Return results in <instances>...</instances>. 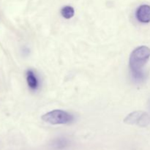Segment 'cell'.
<instances>
[{
	"mask_svg": "<svg viewBox=\"0 0 150 150\" xmlns=\"http://www.w3.org/2000/svg\"><path fill=\"white\" fill-rule=\"evenodd\" d=\"M26 81H27L28 86L32 90H36L39 86L38 78L35 76V73L31 70L26 72Z\"/></svg>",
	"mask_w": 150,
	"mask_h": 150,
	"instance_id": "cell-5",
	"label": "cell"
},
{
	"mask_svg": "<svg viewBox=\"0 0 150 150\" xmlns=\"http://www.w3.org/2000/svg\"><path fill=\"white\" fill-rule=\"evenodd\" d=\"M42 120L51 125H65L73 120V116L62 110H54L42 115Z\"/></svg>",
	"mask_w": 150,
	"mask_h": 150,
	"instance_id": "cell-2",
	"label": "cell"
},
{
	"mask_svg": "<svg viewBox=\"0 0 150 150\" xmlns=\"http://www.w3.org/2000/svg\"><path fill=\"white\" fill-rule=\"evenodd\" d=\"M150 57V48L142 45L138 47L132 52L130 57V68L131 73L143 71L142 68L146 64Z\"/></svg>",
	"mask_w": 150,
	"mask_h": 150,
	"instance_id": "cell-1",
	"label": "cell"
},
{
	"mask_svg": "<svg viewBox=\"0 0 150 150\" xmlns=\"http://www.w3.org/2000/svg\"><path fill=\"white\" fill-rule=\"evenodd\" d=\"M74 9L71 6H65L61 10V14L64 18L70 19L74 16Z\"/></svg>",
	"mask_w": 150,
	"mask_h": 150,
	"instance_id": "cell-7",
	"label": "cell"
},
{
	"mask_svg": "<svg viewBox=\"0 0 150 150\" xmlns=\"http://www.w3.org/2000/svg\"><path fill=\"white\" fill-rule=\"evenodd\" d=\"M136 18L142 23H146L150 22V6L144 4L140 6L136 10Z\"/></svg>",
	"mask_w": 150,
	"mask_h": 150,
	"instance_id": "cell-4",
	"label": "cell"
},
{
	"mask_svg": "<svg viewBox=\"0 0 150 150\" xmlns=\"http://www.w3.org/2000/svg\"><path fill=\"white\" fill-rule=\"evenodd\" d=\"M69 142L65 138H58L52 142V147L54 149L62 150L68 146Z\"/></svg>",
	"mask_w": 150,
	"mask_h": 150,
	"instance_id": "cell-6",
	"label": "cell"
},
{
	"mask_svg": "<svg viewBox=\"0 0 150 150\" xmlns=\"http://www.w3.org/2000/svg\"><path fill=\"white\" fill-rule=\"evenodd\" d=\"M124 122L127 125L146 127L150 123V117L143 111H136L130 113L125 118Z\"/></svg>",
	"mask_w": 150,
	"mask_h": 150,
	"instance_id": "cell-3",
	"label": "cell"
}]
</instances>
